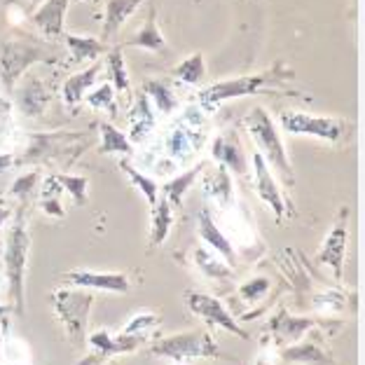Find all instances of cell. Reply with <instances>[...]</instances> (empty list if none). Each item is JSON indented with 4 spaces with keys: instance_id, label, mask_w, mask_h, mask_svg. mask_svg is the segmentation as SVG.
Returning <instances> with one entry per match:
<instances>
[{
    "instance_id": "obj_1",
    "label": "cell",
    "mask_w": 365,
    "mask_h": 365,
    "mask_svg": "<svg viewBox=\"0 0 365 365\" xmlns=\"http://www.w3.org/2000/svg\"><path fill=\"white\" fill-rule=\"evenodd\" d=\"M290 80H295V71L290 68L286 61L279 59V61H274L267 71L253 73V76H239L232 80L213 82V85L199 91V106L211 113L225 101H232V98L272 94L274 89L284 87Z\"/></svg>"
},
{
    "instance_id": "obj_2",
    "label": "cell",
    "mask_w": 365,
    "mask_h": 365,
    "mask_svg": "<svg viewBox=\"0 0 365 365\" xmlns=\"http://www.w3.org/2000/svg\"><path fill=\"white\" fill-rule=\"evenodd\" d=\"M31 251V235H29V220L26 211L19 209L14 215V222L7 230L5 239V279H7V295H10L12 312L16 317H24L26 312V264Z\"/></svg>"
},
{
    "instance_id": "obj_3",
    "label": "cell",
    "mask_w": 365,
    "mask_h": 365,
    "mask_svg": "<svg viewBox=\"0 0 365 365\" xmlns=\"http://www.w3.org/2000/svg\"><path fill=\"white\" fill-rule=\"evenodd\" d=\"M244 127L248 129V134H251V138L255 140V145L260 148V155L264 157V162L277 169L279 178L284 180L286 187H293L295 185L293 164L288 160L286 145H284V140H281V134H279L274 120L269 118V113L260 106L253 108V110L246 115Z\"/></svg>"
},
{
    "instance_id": "obj_4",
    "label": "cell",
    "mask_w": 365,
    "mask_h": 365,
    "mask_svg": "<svg viewBox=\"0 0 365 365\" xmlns=\"http://www.w3.org/2000/svg\"><path fill=\"white\" fill-rule=\"evenodd\" d=\"M56 56L33 38H5L0 40V82L7 94H12L16 82L36 63H54Z\"/></svg>"
},
{
    "instance_id": "obj_5",
    "label": "cell",
    "mask_w": 365,
    "mask_h": 365,
    "mask_svg": "<svg viewBox=\"0 0 365 365\" xmlns=\"http://www.w3.org/2000/svg\"><path fill=\"white\" fill-rule=\"evenodd\" d=\"M89 148L87 131H49V134H33L31 143L24 155H16L14 167H29V164H47L61 160L68 155L71 162H76L82 150Z\"/></svg>"
},
{
    "instance_id": "obj_6",
    "label": "cell",
    "mask_w": 365,
    "mask_h": 365,
    "mask_svg": "<svg viewBox=\"0 0 365 365\" xmlns=\"http://www.w3.org/2000/svg\"><path fill=\"white\" fill-rule=\"evenodd\" d=\"M148 354L169 361H190V359H220L222 351L211 330H185V333L160 337L148 346Z\"/></svg>"
},
{
    "instance_id": "obj_7",
    "label": "cell",
    "mask_w": 365,
    "mask_h": 365,
    "mask_svg": "<svg viewBox=\"0 0 365 365\" xmlns=\"http://www.w3.org/2000/svg\"><path fill=\"white\" fill-rule=\"evenodd\" d=\"M91 304H94V293L87 288H59L52 293V307L56 319L61 321L66 337L78 349L87 344V323Z\"/></svg>"
},
{
    "instance_id": "obj_8",
    "label": "cell",
    "mask_w": 365,
    "mask_h": 365,
    "mask_svg": "<svg viewBox=\"0 0 365 365\" xmlns=\"http://www.w3.org/2000/svg\"><path fill=\"white\" fill-rule=\"evenodd\" d=\"M281 127L293 136H312L328 140V143H342L344 136L351 134V124L342 118H328V115H314L302 110H284L281 113Z\"/></svg>"
},
{
    "instance_id": "obj_9",
    "label": "cell",
    "mask_w": 365,
    "mask_h": 365,
    "mask_svg": "<svg viewBox=\"0 0 365 365\" xmlns=\"http://www.w3.org/2000/svg\"><path fill=\"white\" fill-rule=\"evenodd\" d=\"M204 138V118L199 115L197 108H190L182 118H178L169 127L167 138H164V155L173 164H182L202 148Z\"/></svg>"
},
{
    "instance_id": "obj_10",
    "label": "cell",
    "mask_w": 365,
    "mask_h": 365,
    "mask_svg": "<svg viewBox=\"0 0 365 365\" xmlns=\"http://www.w3.org/2000/svg\"><path fill=\"white\" fill-rule=\"evenodd\" d=\"M335 326H337V321L319 319V317H293L288 309L281 307V309L264 323L262 333L272 335L274 342L279 346H288V344L300 342L312 328H335Z\"/></svg>"
},
{
    "instance_id": "obj_11",
    "label": "cell",
    "mask_w": 365,
    "mask_h": 365,
    "mask_svg": "<svg viewBox=\"0 0 365 365\" xmlns=\"http://www.w3.org/2000/svg\"><path fill=\"white\" fill-rule=\"evenodd\" d=\"M87 342L91 346V354L85 356L78 365H103L113 356L134 354L148 342V335H110L108 330H96V333L87 335Z\"/></svg>"
},
{
    "instance_id": "obj_12",
    "label": "cell",
    "mask_w": 365,
    "mask_h": 365,
    "mask_svg": "<svg viewBox=\"0 0 365 365\" xmlns=\"http://www.w3.org/2000/svg\"><path fill=\"white\" fill-rule=\"evenodd\" d=\"M185 304L195 317H199L209 326V330L222 328V330H227L230 335H237L239 339H248V333L239 326V321L225 309V304H222L218 297L192 290V293H185Z\"/></svg>"
},
{
    "instance_id": "obj_13",
    "label": "cell",
    "mask_w": 365,
    "mask_h": 365,
    "mask_svg": "<svg viewBox=\"0 0 365 365\" xmlns=\"http://www.w3.org/2000/svg\"><path fill=\"white\" fill-rule=\"evenodd\" d=\"M349 215H351L349 206L339 209L326 242H323L321 251L317 253V264H328L337 279H342L344 272V255H346V244H349Z\"/></svg>"
},
{
    "instance_id": "obj_14",
    "label": "cell",
    "mask_w": 365,
    "mask_h": 365,
    "mask_svg": "<svg viewBox=\"0 0 365 365\" xmlns=\"http://www.w3.org/2000/svg\"><path fill=\"white\" fill-rule=\"evenodd\" d=\"M253 182L258 190V197L262 204L269 206V211L274 213V220L281 222L286 215H295L293 204L286 202V197L281 195L279 182L274 180L269 164L264 162V157L260 153H253Z\"/></svg>"
},
{
    "instance_id": "obj_15",
    "label": "cell",
    "mask_w": 365,
    "mask_h": 365,
    "mask_svg": "<svg viewBox=\"0 0 365 365\" xmlns=\"http://www.w3.org/2000/svg\"><path fill=\"white\" fill-rule=\"evenodd\" d=\"M63 284L87 290H108V293H129L131 279L124 272H94V269H71L59 277Z\"/></svg>"
},
{
    "instance_id": "obj_16",
    "label": "cell",
    "mask_w": 365,
    "mask_h": 365,
    "mask_svg": "<svg viewBox=\"0 0 365 365\" xmlns=\"http://www.w3.org/2000/svg\"><path fill=\"white\" fill-rule=\"evenodd\" d=\"M12 94L16 96V108L26 118H38L47 110V106L52 103L54 91L52 87L36 76H26L21 82V87H14Z\"/></svg>"
},
{
    "instance_id": "obj_17",
    "label": "cell",
    "mask_w": 365,
    "mask_h": 365,
    "mask_svg": "<svg viewBox=\"0 0 365 365\" xmlns=\"http://www.w3.org/2000/svg\"><path fill=\"white\" fill-rule=\"evenodd\" d=\"M281 361L284 363H300V365H335L333 354L319 342L317 328L307 333V339L288 346H281Z\"/></svg>"
},
{
    "instance_id": "obj_18",
    "label": "cell",
    "mask_w": 365,
    "mask_h": 365,
    "mask_svg": "<svg viewBox=\"0 0 365 365\" xmlns=\"http://www.w3.org/2000/svg\"><path fill=\"white\" fill-rule=\"evenodd\" d=\"M71 0H43L31 12V21L47 40H59L66 33V12H68Z\"/></svg>"
},
{
    "instance_id": "obj_19",
    "label": "cell",
    "mask_w": 365,
    "mask_h": 365,
    "mask_svg": "<svg viewBox=\"0 0 365 365\" xmlns=\"http://www.w3.org/2000/svg\"><path fill=\"white\" fill-rule=\"evenodd\" d=\"M211 155L213 160L220 164V167H225L227 171H235L239 176H244L246 173V153H244V145L239 136L235 131H222L218 134L213 140H211Z\"/></svg>"
},
{
    "instance_id": "obj_20",
    "label": "cell",
    "mask_w": 365,
    "mask_h": 365,
    "mask_svg": "<svg viewBox=\"0 0 365 365\" xmlns=\"http://www.w3.org/2000/svg\"><path fill=\"white\" fill-rule=\"evenodd\" d=\"M197 230H199V237H202V242L209 248H213V251L218 253V255H222L230 267H235V264H237L235 246H232L227 235H222V230L215 225V220H213V215L209 213V209H202V211L197 213Z\"/></svg>"
},
{
    "instance_id": "obj_21",
    "label": "cell",
    "mask_w": 365,
    "mask_h": 365,
    "mask_svg": "<svg viewBox=\"0 0 365 365\" xmlns=\"http://www.w3.org/2000/svg\"><path fill=\"white\" fill-rule=\"evenodd\" d=\"M155 122L157 118H155L150 98L145 94H138L136 103L131 106V110H129V136L127 138L131 140V145L143 143V140L153 134Z\"/></svg>"
},
{
    "instance_id": "obj_22",
    "label": "cell",
    "mask_w": 365,
    "mask_h": 365,
    "mask_svg": "<svg viewBox=\"0 0 365 365\" xmlns=\"http://www.w3.org/2000/svg\"><path fill=\"white\" fill-rule=\"evenodd\" d=\"M140 3H145V0H108L106 16H103V31H101L103 43L115 40V36H118L120 29L129 21V16L138 10Z\"/></svg>"
},
{
    "instance_id": "obj_23",
    "label": "cell",
    "mask_w": 365,
    "mask_h": 365,
    "mask_svg": "<svg viewBox=\"0 0 365 365\" xmlns=\"http://www.w3.org/2000/svg\"><path fill=\"white\" fill-rule=\"evenodd\" d=\"M101 71H103V63L96 61V63H91L89 68L76 73V76H71L61 87L63 101L68 106H78L80 101H85V96L91 91V87L96 85V78L101 76Z\"/></svg>"
},
{
    "instance_id": "obj_24",
    "label": "cell",
    "mask_w": 365,
    "mask_h": 365,
    "mask_svg": "<svg viewBox=\"0 0 365 365\" xmlns=\"http://www.w3.org/2000/svg\"><path fill=\"white\" fill-rule=\"evenodd\" d=\"M204 195L220 206V209H232L235 204V190H232V176L225 167H215L204 178Z\"/></svg>"
},
{
    "instance_id": "obj_25",
    "label": "cell",
    "mask_w": 365,
    "mask_h": 365,
    "mask_svg": "<svg viewBox=\"0 0 365 365\" xmlns=\"http://www.w3.org/2000/svg\"><path fill=\"white\" fill-rule=\"evenodd\" d=\"M120 47H140V49H148V52H164V49H167V40H164L160 24H157L155 7L148 10L143 29H140L136 36H131L129 40H124Z\"/></svg>"
},
{
    "instance_id": "obj_26",
    "label": "cell",
    "mask_w": 365,
    "mask_h": 365,
    "mask_svg": "<svg viewBox=\"0 0 365 365\" xmlns=\"http://www.w3.org/2000/svg\"><path fill=\"white\" fill-rule=\"evenodd\" d=\"M61 40H66V47H68L71 56L78 63L98 59V56L110 49V45L103 43L101 38H94V36H73V33H63Z\"/></svg>"
},
{
    "instance_id": "obj_27",
    "label": "cell",
    "mask_w": 365,
    "mask_h": 365,
    "mask_svg": "<svg viewBox=\"0 0 365 365\" xmlns=\"http://www.w3.org/2000/svg\"><path fill=\"white\" fill-rule=\"evenodd\" d=\"M171 225H173V206L164 197H160L157 204L150 209V237H148V246L157 248L167 242Z\"/></svg>"
},
{
    "instance_id": "obj_28",
    "label": "cell",
    "mask_w": 365,
    "mask_h": 365,
    "mask_svg": "<svg viewBox=\"0 0 365 365\" xmlns=\"http://www.w3.org/2000/svg\"><path fill=\"white\" fill-rule=\"evenodd\" d=\"M204 169H206V162H199V164H195L192 169L182 171V173H178V176H173L171 180L164 182L162 197L167 199L173 209H180V206H182V197L187 195V190L192 187V182L199 178V173H202Z\"/></svg>"
},
{
    "instance_id": "obj_29",
    "label": "cell",
    "mask_w": 365,
    "mask_h": 365,
    "mask_svg": "<svg viewBox=\"0 0 365 365\" xmlns=\"http://www.w3.org/2000/svg\"><path fill=\"white\" fill-rule=\"evenodd\" d=\"M192 260L197 264V269L204 274V277H209L213 281H222V279H230L232 277V267L220 260V255L213 251L209 246H199L192 251Z\"/></svg>"
},
{
    "instance_id": "obj_30",
    "label": "cell",
    "mask_w": 365,
    "mask_h": 365,
    "mask_svg": "<svg viewBox=\"0 0 365 365\" xmlns=\"http://www.w3.org/2000/svg\"><path fill=\"white\" fill-rule=\"evenodd\" d=\"M98 136H101V143H98V155H129L134 150L131 140L127 138V134L115 127L110 122H98Z\"/></svg>"
},
{
    "instance_id": "obj_31",
    "label": "cell",
    "mask_w": 365,
    "mask_h": 365,
    "mask_svg": "<svg viewBox=\"0 0 365 365\" xmlns=\"http://www.w3.org/2000/svg\"><path fill=\"white\" fill-rule=\"evenodd\" d=\"M106 68H108V78H110V85L115 89V94H127L131 89V82H129V71H127V63H124V56H122V47L115 45L106 52Z\"/></svg>"
},
{
    "instance_id": "obj_32",
    "label": "cell",
    "mask_w": 365,
    "mask_h": 365,
    "mask_svg": "<svg viewBox=\"0 0 365 365\" xmlns=\"http://www.w3.org/2000/svg\"><path fill=\"white\" fill-rule=\"evenodd\" d=\"M120 169L124 171V176L129 178V182L134 185L140 195H143V199L148 204H150V209L157 204V199H160V185L150 178V176H145L143 171H138L134 164L127 162V160H120Z\"/></svg>"
},
{
    "instance_id": "obj_33",
    "label": "cell",
    "mask_w": 365,
    "mask_h": 365,
    "mask_svg": "<svg viewBox=\"0 0 365 365\" xmlns=\"http://www.w3.org/2000/svg\"><path fill=\"white\" fill-rule=\"evenodd\" d=\"M143 94L150 98V103L160 113H164V115L173 113V108H176V94H173L171 85H167L164 80H150V82H145Z\"/></svg>"
},
{
    "instance_id": "obj_34",
    "label": "cell",
    "mask_w": 365,
    "mask_h": 365,
    "mask_svg": "<svg viewBox=\"0 0 365 365\" xmlns=\"http://www.w3.org/2000/svg\"><path fill=\"white\" fill-rule=\"evenodd\" d=\"M173 76L185 85H199L206 76V63H204V54L195 52L192 56H185L176 68H173Z\"/></svg>"
},
{
    "instance_id": "obj_35",
    "label": "cell",
    "mask_w": 365,
    "mask_h": 365,
    "mask_svg": "<svg viewBox=\"0 0 365 365\" xmlns=\"http://www.w3.org/2000/svg\"><path fill=\"white\" fill-rule=\"evenodd\" d=\"M52 178L59 182L63 192H68L73 197V202L78 206L87 204V187L89 180L85 176H76V173H52Z\"/></svg>"
},
{
    "instance_id": "obj_36",
    "label": "cell",
    "mask_w": 365,
    "mask_h": 365,
    "mask_svg": "<svg viewBox=\"0 0 365 365\" xmlns=\"http://www.w3.org/2000/svg\"><path fill=\"white\" fill-rule=\"evenodd\" d=\"M85 101L94 110H108L110 115H118V101H115V89L110 82H103L101 87H96L94 91H89L85 96Z\"/></svg>"
},
{
    "instance_id": "obj_37",
    "label": "cell",
    "mask_w": 365,
    "mask_h": 365,
    "mask_svg": "<svg viewBox=\"0 0 365 365\" xmlns=\"http://www.w3.org/2000/svg\"><path fill=\"white\" fill-rule=\"evenodd\" d=\"M269 288H272V281L267 277H253L251 281L239 286V295L244 297L246 304H258L262 302V297L269 293Z\"/></svg>"
},
{
    "instance_id": "obj_38",
    "label": "cell",
    "mask_w": 365,
    "mask_h": 365,
    "mask_svg": "<svg viewBox=\"0 0 365 365\" xmlns=\"http://www.w3.org/2000/svg\"><path fill=\"white\" fill-rule=\"evenodd\" d=\"M160 317L157 314H138V317L131 319L127 326H124L122 333H127V335H148L153 328L160 326Z\"/></svg>"
},
{
    "instance_id": "obj_39",
    "label": "cell",
    "mask_w": 365,
    "mask_h": 365,
    "mask_svg": "<svg viewBox=\"0 0 365 365\" xmlns=\"http://www.w3.org/2000/svg\"><path fill=\"white\" fill-rule=\"evenodd\" d=\"M38 180H40V171H29V173H24V176H19V178H16V180L12 182L10 195L16 197V199H21V202H26V199L33 195V190H36Z\"/></svg>"
},
{
    "instance_id": "obj_40",
    "label": "cell",
    "mask_w": 365,
    "mask_h": 365,
    "mask_svg": "<svg viewBox=\"0 0 365 365\" xmlns=\"http://www.w3.org/2000/svg\"><path fill=\"white\" fill-rule=\"evenodd\" d=\"M12 131V106L7 98L0 96V140Z\"/></svg>"
},
{
    "instance_id": "obj_41",
    "label": "cell",
    "mask_w": 365,
    "mask_h": 365,
    "mask_svg": "<svg viewBox=\"0 0 365 365\" xmlns=\"http://www.w3.org/2000/svg\"><path fill=\"white\" fill-rule=\"evenodd\" d=\"M40 209L52 218H63L66 211L61 209V197H40Z\"/></svg>"
},
{
    "instance_id": "obj_42",
    "label": "cell",
    "mask_w": 365,
    "mask_h": 365,
    "mask_svg": "<svg viewBox=\"0 0 365 365\" xmlns=\"http://www.w3.org/2000/svg\"><path fill=\"white\" fill-rule=\"evenodd\" d=\"M40 3H43V0H5V5L10 7V10L19 12V16H31V12L36 10Z\"/></svg>"
},
{
    "instance_id": "obj_43",
    "label": "cell",
    "mask_w": 365,
    "mask_h": 365,
    "mask_svg": "<svg viewBox=\"0 0 365 365\" xmlns=\"http://www.w3.org/2000/svg\"><path fill=\"white\" fill-rule=\"evenodd\" d=\"M14 160H16L14 153H0V173L14 169Z\"/></svg>"
},
{
    "instance_id": "obj_44",
    "label": "cell",
    "mask_w": 365,
    "mask_h": 365,
    "mask_svg": "<svg viewBox=\"0 0 365 365\" xmlns=\"http://www.w3.org/2000/svg\"><path fill=\"white\" fill-rule=\"evenodd\" d=\"M10 215H12V209H10V204H7V199L0 195V230H3V225L7 220H10Z\"/></svg>"
},
{
    "instance_id": "obj_45",
    "label": "cell",
    "mask_w": 365,
    "mask_h": 365,
    "mask_svg": "<svg viewBox=\"0 0 365 365\" xmlns=\"http://www.w3.org/2000/svg\"><path fill=\"white\" fill-rule=\"evenodd\" d=\"M10 312H12V304H10V302L0 304V319H3V317H7V314H10Z\"/></svg>"
},
{
    "instance_id": "obj_46",
    "label": "cell",
    "mask_w": 365,
    "mask_h": 365,
    "mask_svg": "<svg viewBox=\"0 0 365 365\" xmlns=\"http://www.w3.org/2000/svg\"><path fill=\"white\" fill-rule=\"evenodd\" d=\"M255 365H272V363H269L267 359H264V356H260V359H258V361H255Z\"/></svg>"
}]
</instances>
